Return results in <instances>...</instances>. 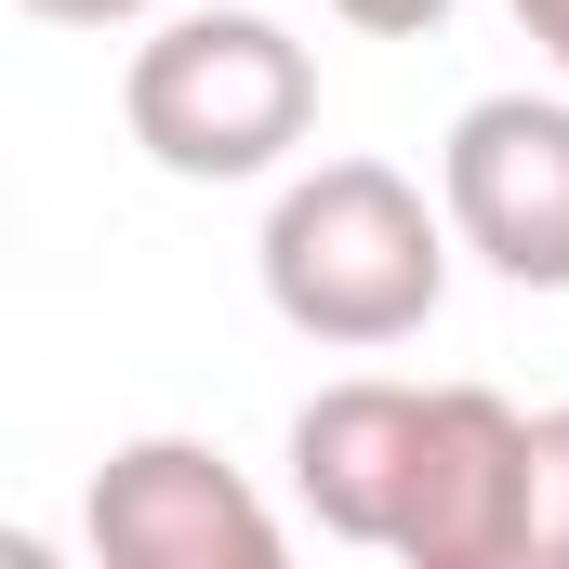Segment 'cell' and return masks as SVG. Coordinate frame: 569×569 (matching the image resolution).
<instances>
[{
  "instance_id": "obj_1",
  "label": "cell",
  "mask_w": 569,
  "mask_h": 569,
  "mask_svg": "<svg viewBox=\"0 0 569 569\" xmlns=\"http://www.w3.org/2000/svg\"><path fill=\"white\" fill-rule=\"evenodd\" d=\"M450 199H425L398 159H318L291 172L252 266H266V305H279L305 345L331 358H385L411 345L437 305H450Z\"/></svg>"
},
{
  "instance_id": "obj_2",
  "label": "cell",
  "mask_w": 569,
  "mask_h": 569,
  "mask_svg": "<svg viewBox=\"0 0 569 569\" xmlns=\"http://www.w3.org/2000/svg\"><path fill=\"white\" fill-rule=\"evenodd\" d=\"M120 120L172 186H252L318 133V53L279 13H159L120 67Z\"/></svg>"
},
{
  "instance_id": "obj_3",
  "label": "cell",
  "mask_w": 569,
  "mask_h": 569,
  "mask_svg": "<svg viewBox=\"0 0 569 569\" xmlns=\"http://www.w3.org/2000/svg\"><path fill=\"white\" fill-rule=\"evenodd\" d=\"M450 239L517 291H569V93H477L437 146Z\"/></svg>"
},
{
  "instance_id": "obj_4",
  "label": "cell",
  "mask_w": 569,
  "mask_h": 569,
  "mask_svg": "<svg viewBox=\"0 0 569 569\" xmlns=\"http://www.w3.org/2000/svg\"><path fill=\"white\" fill-rule=\"evenodd\" d=\"M80 530L120 569H279V503L212 437H120L93 463Z\"/></svg>"
},
{
  "instance_id": "obj_5",
  "label": "cell",
  "mask_w": 569,
  "mask_h": 569,
  "mask_svg": "<svg viewBox=\"0 0 569 569\" xmlns=\"http://www.w3.org/2000/svg\"><path fill=\"white\" fill-rule=\"evenodd\" d=\"M425 411L437 385L398 371H345L291 411V503L331 530V543H371L398 557V517H411V463H425Z\"/></svg>"
},
{
  "instance_id": "obj_6",
  "label": "cell",
  "mask_w": 569,
  "mask_h": 569,
  "mask_svg": "<svg viewBox=\"0 0 569 569\" xmlns=\"http://www.w3.org/2000/svg\"><path fill=\"white\" fill-rule=\"evenodd\" d=\"M517 503H530V411H503L490 385H437L398 557L411 569H517Z\"/></svg>"
},
{
  "instance_id": "obj_7",
  "label": "cell",
  "mask_w": 569,
  "mask_h": 569,
  "mask_svg": "<svg viewBox=\"0 0 569 569\" xmlns=\"http://www.w3.org/2000/svg\"><path fill=\"white\" fill-rule=\"evenodd\" d=\"M517 569H569V411H530V503H517Z\"/></svg>"
},
{
  "instance_id": "obj_8",
  "label": "cell",
  "mask_w": 569,
  "mask_h": 569,
  "mask_svg": "<svg viewBox=\"0 0 569 569\" xmlns=\"http://www.w3.org/2000/svg\"><path fill=\"white\" fill-rule=\"evenodd\" d=\"M358 40H425V27H450V0H331Z\"/></svg>"
},
{
  "instance_id": "obj_9",
  "label": "cell",
  "mask_w": 569,
  "mask_h": 569,
  "mask_svg": "<svg viewBox=\"0 0 569 569\" xmlns=\"http://www.w3.org/2000/svg\"><path fill=\"white\" fill-rule=\"evenodd\" d=\"M40 27H159L172 0H27Z\"/></svg>"
},
{
  "instance_id": "obj_10",
  "label": "cell",
  "mask_w": 569,
  "mask_h": 569,
  "mask_svg": "<svg viewBox=\"0 0 569 569\" xmlns=\"http://www.w3.org/2000/svg\"><path fill=\"white\" fill-rule=\"evenodd\" d=\"M503 13H517V27L543 40V67H557V80H569V0H503Z\"/></svg>"
}]
</instances>
